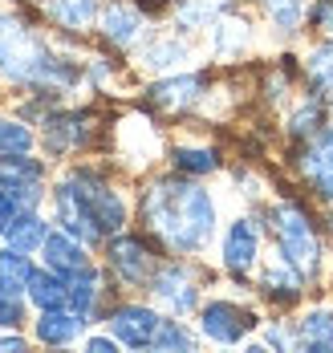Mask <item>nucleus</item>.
Returning <instances> with one entry per match:
<instances>
[{
    "mask_svg": "<svg viewBox=\"0 0 333 353\" xmlns=\"http://www.w3.org/2000/svg\"><path fill=\"white\" fill-rule=\"evenodd\" d=\"M147 223L179 252H195L216 232V203L191 183H159L147 191Z\"/></svg>",
    "mask_w": 333,
    "mask_h": 353,
    "instance_id": "nucleus-1",
    "label": "nucleus"
},
{
    "mask_svg": "<svg viewBox=\"0 0 333 353\" xmlns=\"http://www.w3.org/2000/svg\"><path fill=\"white\" fill-rule=\"evenodd\" d=\"M57 219L65 223V232L77 240H98L102 232H118L126 208L118 199V191H110L106 183L90 175H70L57 187Z\"/></svg>",
    "mask_w": 333,
    "mask_h": 353,
    "instance_id": "nucleus-2",
    "label": "nucleus"
},
{
    "mask_svg": "<svg viewBox=\"0 0 333 353\" xmlns=\"http://www.w3.org/2000/svg\"><path fill=\"white\" fill-rule=\"evenodd\" d=\"M0 70L17 81H70L61 61L12 17H0Z\"/></svg>",
    "mask_w": 333,
    "mask_h": 353,
    "instance_id": "nucleus-3",
    "label": "nucleus"
},
{
    "mask_svg": "<svg viewBox=\"0 0 333 353\" xmlns=\"http://www.w3.org/2000/svg\"><path fill=\"white\" fill-rule=\"evenodd\" d=\"M272 228H276V244H281V252L293 260L301 272H313V268H317V240H313L309 219L296 212L293 203H281V208L272 212Z\"/></svg>",
    "mask_w": 333,
    "mask_h": 353,
    "instance_id": "nucleus-4",
    "label": "nucleus"
},
{
    "mask_svg": "<svg viewBox=\"0 0 333 353\" xmlns=\"http://www.w3.org/2000/svg\"><path fill=\"white\" fill-rule=\"evenodd\" d=\"M159 325H163V321L154 317L150 309H143V305H122V309L110 317V333H114V341L143 350V345H154Z\"/></svg>",
    "mask_w": 333,
    "mask_h": 353,
    "instance_id": "nucleus-5",
    "label": "nucleus"
},
{
    "mask_svg": "<svg viewBox=\"0 0 333 353\" xmlns=\"http://www.w3.org/2000/svg\"><path fill=\"white\" fill-rule=\"evenodd\" d=\"M203 333L212 337V341H220V345H236L248 329H252V317L240 309V305H228V301H212L208 309H203Z\"/></svg>",
    "mask_w": 333,
    "mask_h": 353,
    "instance_id": "nucleus-6",
    "label": "nucleus"
},
{
    "mask_svg": "<svg viewBox=\"0 0 333 353\" xmlns=\"http://www.w3.org/2000/svg\"><path fill=\"white\" fill-rule=\"evenodd\" d=\"M154 301L163 305V309H171L175 317H183L195 309V288H191V276H187L179 264H171V268H163L159 276H154Z\"/></svg>",
    "mask_w": 333,
    "mask_h": 353,
    "instance_id": "nucleus-7",
    "label": "nucleus"
},
{
    "mask_svg": "<svg viewBox=\"0 0 333 353\" xmlns=\"http://www.w3.org/2000/svg\"><path fill=\"white\" fill-rule=\"evenodd\" d=\"M256 252H260V236H256V223L252 219H236L228 228V240H223V264L232 272H248L256 264Z\"/></svg>",
    "mask_w": 333,
    "mask_h": 353,
    "instance_id": "nucleus-8",
    "label": "nucleus"
},
{
    "mask_svg": "<svg viewBox=\"0 0 333 353\" xmlns=\"http://www.w3.org/2000/svg\"><path fill=\"white\" fill-rule=\"evenodd\" d=\"M41 252H45V264H49L53 272H61V276H74L81 268H90V264H85V248L77 244V236H70V232L45 236Z\"/></svg>",
    "mask_w": 333,
    "mask_h": 353,
    "instance_id": "nucleus-9",
    "label": "nucleus"
},
{
    "mask_svg": "<svg viewBox=\"0 0 333 353\" xmlns=\"http://www.w3.org/2000/svg\"><path fill=\"white\" fill-rule=\"evenodd\" d=\"M110 264L118 268V276L130 284H143L150 276V252L139 240H130V236H122V240L110 244Z\"/></svg>",
    "mask_w": 333,
    "mask_h": 353,
    "instance_id": "nucleus-10",
    "label": "nucleus"
},
{
    "mask_svg": "<svg viewBox=\"0 0 333 353\" xmlns=\"http://www.w3.org/2000/svg\"><path fill=\"white\" fill-rule=\"evenodd\" d=\"M102 25H106V37H110L114 45H134L143 37V12L134 4H110L106 17H102Z\"/></svg>",
    "mask_w": 333,
    "mask_h": 353,
    "instance_id": "nucleus-11",
    "label": "nucleus"
},
{
    "mask_svg": "<svg viewBox=\"0 0 333 353\" xmlns=\"http://www.w3.org/2000/svg\"><path fill=\"white\" fill-rule=\"evenodd\" d=\"M118 146H122V154H126L130 163H150V154L159 150L154 130H150L143 118H126V122H122V130H118Z\"/></svg>",
    "mask_w": 333,
    "mask_h": 353,
    "instance_id": "nucleus-12",
    "label": "nucleus"
},
{
    "mask_svg": "<svg viewBox=\"0 0 333 353\" xmlns=\"http://www.w3.org/2000/svg\"><path fill=\"white\" fill-rule=\"evenodd\" d=\"M81 333V313H61V309H45L37 321V337L45 345H65Z\"/></svg>",
    "mask_w": 333,
    "mask_h": 353,
    "instance_id": "nucleus-13",
    "label": "nucleus"
},
{
    "mask_svg": "<svg viewBox=\"0 0 333 353\" xmlns=\"http://www.w3.org/2000/svg\"><path fill=\"white\" fill-rule=\"evenodd\" d=\"M264 288L276 292V296H285V301H293L296 292H301V268H296L285 252L268 260V268H264Z\"/></svg>",
    "mask_w": 333,
    "mask_h": 353,
    "instance_id": "nucleus-14",
    "label": "nucleus"
},
{
    "mask_svg": "<svg viewBox=\"0 0 333 353\" xmlns=\"http://www.w3.org/2000/svg\"><path fill=\"white\" fill-rule=\"evenodd\" d=\"M29 296L37 301L41 309H61V305H70V284L61 281V272H33L29 276Z\"/></svg>",
    "mask_w": 333,
    "mask_h": 353,
    "instance_id": "nucleus-15",
    "label": "nucleus"
},
{
    "mask_svg": "<svg viewBox=\"0 0 333 353\" xmlns=\"http://www.w3.org/2000/svg\"><path fill=\"white\" fill-rule=\"evenodd\" d=\"M305 171H309V179L321 187V195H330V199H333V130H330V134H321L317 146L309 150Z\"/></svg>",
    "mask_w": 333,
    "mask_h": 353,
    "instance_id": "nucleus-16",
    "label": "nucleus"
},
{
    "mask_svg": "<svg viewBox=\"0 0 333 353\" xmlns=\"http://www.w3.org/2000/svg\"><path fill=\"white\" fill-rule=\"evenodd\" d=\"M199 77L195 73H187V77H171V81H159L154 90H150V98L159 102V106H167V110H179L187 106V102H195V94H199Z\"/></svg>",
    "mask_w": 333,
    "mask_h": 353,
    "instance_id": "nucleus-17",
    "label": "nucleus"
},
{
    "mask_svg": "<svg viewBox=\"0 0 333 353\" xmlns=\"http://www.w3.org/2000/svg\"><path fill=\"white\" fill-rule=\"evenodd\" d=\"M49 17L61 25V29H85L94 17H98V0H49Z\"/></svg>",
    "mask_w": 333,
    "mask_h": 353,
    "instance_id": "nucleus-18",
    "label": "nucleus"
},
{
    "mask_svg": "<svg viewBox=\"0 0 333 353\" xmlns=\"http://www.w3.org/2000/svg\"><path fill=\"white\" fill-rule=\"evenodd\" d=\"M8 248H17V252H33V248H41L45 244V223H41L37 215H17L12 223H8Z\"/></svg>",
    "mask_w": 333,
    "mask_h": 353,
    "instance_id": "nucleus-19",
    "label": "nucleus"
},
{
    "mask_svg": "<svg viewBox=\"0 0 333 353\" xmlns=\"http://www.w3.org/2000/svg\"><path fill=\"white\" fill-rule=\"evenodd\" d=\"M187 61V45L183 41H154L147 53H143V65L154 73H163V70H175V65H183Z\"/></svg>",
    "mask_w": 333,
    "mask_h": 353,
    "instance_id": "nucleus-20",
    "label": "nucleus"
},
{
    "mask_svg": "<svg viewBox=\"0 0 333 353\" xmlns=\"http://www.w3.org/2000/svg\"><path fill=\"white\" fill-rule=\"evenodd\" d=\"M301 333L313 350H333V309H313L301 321Z\"/></svg>",
    "mask_w": 333,
    "mask_h": 353,
    "instance_id": "nucleus-21",
    "label": "nucleus"
},
{
    "mask_svg": "<svg viewBox=\"0 0 333 353\" xmlns=\"http://www.w3.org/2000/svg\"><path fill=\"white\" fill-rule=\"evenodd\" d=\"M94 296H98V276H94L90 268L74 272V276H70V309L85 317V313L94 309Z\"/></svg>",
    "mask_w": 333,
    "mask_h": 353,
    "instance_id": "nucleus-22",
    "label": "nucleus"
},
{
    "mask_svg": "<svg viewBox=\"0 0 333 353\" xmlns=\"http://www.w3.org/2000/svg\"><path fill=\"white\" fill-rule=\"evenodd\" d=\"M228 4H232V0H187L183 8H179V25H187V29H199V25L216 21Z\"/></svg>",
    "mask_w": 333,
    "mask_h": 353,
    "instance_id": "nucleus-23",
    "label": "nucleus"
},
{
    "mask_svg": "<svg viewBox=\"0 0 333 353\" xmlns=\"http://www.w3.org/2000/svg\"><path fill=\"white\" fill-rule=\"evenodd\" d=\"M29 146H33V134H29V126H21V122H8V118H0V159L25 154Z\"/></svg>",
    "mask_w": 333,
    "mask_h": 353,
    "instance_id": "nucleus-24",
    "label": "nucleus"
},
{
    "mask_svg": "<svg viewBox=\"0 0 333 353\" xmlns=\"http://www.w3.org/2000/svg\"><path fill=\"white\" fill-rule=\"evenodd\" d=\"M29 276H33V268H29L25 252H17V248L0 252V281H4V284H17V288H29Z\"/></svg>",
    "mask_w": 333,
    "mask_h": 353,
    "instance_id": "nucleus-25",
    "label": "nucleus"
},
{
    "mask_svg": "<svg viewBox=\"0 0 333 353\" xmlns=\"http://www.w3.org/2000/svg\"><path fill=\"white\" fill-rule=\"evenodd\" d=\"M272 12V25L281 33H296V25L305 21V0H264Z\"/></svg>",
    "mask_w": 333,
    "mask_h": 353,
    "instance_id": "nucleus-26",
    "label": "nucleus"
},
{
    "mask_svg": "<svg viewBox=\"0 0 333 353\" xmlns=\"http://www.w3.org/2000/svg\"><path fill=\"white\" fill-rule=\"evenodd\" d=\"M244 45H248V25H240V21H220L216 25V53L220 57H232Z\"/></svg>",
    "mask_w": 333,
    "mask_h": 353,
    "instance_id": "nucleus-27",
    "label": "nucleus"
},
{
    "mask_svg": "<svg viewBox=\"0 0 333 353\" xmlns=\"http://www.w3.org/2000/svg\"><path fill=\"white\" fill-rule=\"evenodd\" d=\"M25 321V301H21V288L17 284H4L0 281V325H21Z\"/></svg>",
    "mask_w": 333,
    "mask_h": 353,
    "instance_id": "nucleus-28",
    "label": "nucleus"
},
{
    "mask_svg": "<svg viewBox=\"0 0 333 353\" xmlns=\"http://www.w3.org/2000/svg\"><path fill=\"white\" fill-rule=\"evenodd\" d=\"M81 134H85V130H81L77 118H57V122H49V134H45V139H49L53 150H65V146L81 142Z\"/></svg>",
    "mask_w": 333,
    "mask_h": 353,
    "instance_id": "nucleus-29",
    "label": "nucleus"
},
{
    "mask_svg": "<svg viewBox=\"0 0 333 353\" xmlns=\"http://www.w3.org/2000/svg\"><path fill=\"white\" fill-rule=\"evenodd\" d=\"M175 167H179V171H191V175H203V171H216V154H212V150L179 146V150H175Z\"/></svg>",
    "mask_w": 333,
    "mask_h": 353,
    "instance_id": "nucleus-30",
    "label": "nucleus"
},
{
    "mask_svg": "<svg viewBox=\"0 0 333 353\" xmlns=\"http://www.w3.org/2000/svg\"><path fill=\"white\" fill-rule=\"evenodd\" d=\"M309 73L325 85V94L333 98V45H317L309 53Z\"/></svg>",
    "mask_w": 333,
    "mask_h": 353,
    "instance_id": "nucleus-31",
    "label": "nucleus"
},
{
    "mask_svg": "<svg viewBox=\"0 0 333 353\" xmlns=\"http://www.w3.org/2000/svg\"><path fill=\"white\" fill-rule=\"evenodd\" d=\"M154 345H163V350H191V333L179 321H163L159 333H154Z\"/></svg>",
    "mask_w": 333,
    "mask_h": 353,
    "instance_id": "nucleus-32",
    "label": "nucleus"
},
{
    "mask_svg": "<svg viewBox=\"0 0 333 353\" xmlns=\"http://www.w3.org/2000/svg\"><path fill=\"white\" fill-rule=\"evenodd\" d=\"M17 208H21L17 191H8V187L0 183V236H4V232H8V223L17 219Z\"/></svg>",
    "mask_w": 333,
    "mask_h": 353,
    "instance_id": "nucleus-33",
    "label": "nucleus"
},
{
    "mask_svg": "<svg viewBox=\"0 0 333 353\" xmlns=\"http://www.w3.org/2000/svg\"><path fill=\"white\" fill-rule=\"evenodd\" d=\"M313 122H317V110H313V102H309V106H301V110H296L293 130H296V134H309V130H313Z\"/></svg>",
    "mask_w": 333,
    "mask_h": 353,
    "instance_id": "nucleus-34",
    "label": "nucleus"
},
{
    "mask_svg": "<svg viewBox=\"0 0 333 353\" xmlns=\"http://www.w3.org/2000/svg\"><path fill=\"white\" fill-rule=\"evenodd\" d=\"M85 350H94V353H106V350H114V341H110V337H90V341H85Z\"/></svg>",
    "mask_w": 333,
    "mask_h": 353,
    "instance_id": "nucleus-35",
    "label": "nucleus"
},
{
    "mask_svg": "<svg viewBox=\"0 0 333 353\" xmlns=\"http://www.w3.org/2000/svg\"><path fill=\"white\" fill-rule=\"evenodd\" d=\"M0 350H25V341L21 337H0Z\"/></svg>",
    "mask_w": 333,
    "mask_h": 353,
    "instance_id": "nucleus-36",
    "label": "nucleus"
},
{
    "mask_svg": "<svg viewBox=\"0 0 333 353\" xmlns=\"http://www.w3.org/2000/svg\"><path fill=\"white\" fill-rule=\"evenodd\" d=\"M325 29H330V33H333V4H330V8H325Z\"/></svg>",
    "mask_w": 333,
    "mask_h": 353,
    "instance_id": "nucleus-37",
    "label": "nucleus"
}]
</instances>
